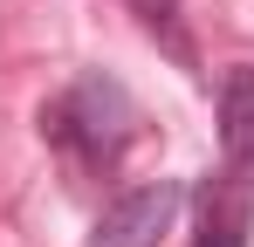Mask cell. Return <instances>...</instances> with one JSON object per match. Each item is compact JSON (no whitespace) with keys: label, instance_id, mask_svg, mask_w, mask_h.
Listing matches in <instances>:
<instances>
[{"label":"cell","instance_id":"1","mask_svg":"<svg viewBox=\"0 0 254 247\" xmlns=\"http://www.w3.org/2000/svg\"><path fill=\"white\" fill-rule=\"evenodd\" d=\"M42 137L76 172H117L124 151H130V137H137V103H130V89L117 76L89 69L62 96L42 103Z\"/></svg>","mask_w":254,"mask_h":247},{"label":"cell","instance_id":"5","mask_svg":"<svg viewBox=\"0 0 254 247\" xmlns=\"http://www.w3.org/2000/svg\"><path fill=\"white\" fill-rule=\"evenodd\" d=\"M137 7V21H144V35L165 48L179 69H199V55H192V35H186V14H179V0H130Z\"/></svg>","mask_w":254,"mask_h":247},{"label":"cell","instance_id":"4","mask_svg":"<svg viewBox=\"0 0 254 247\" xmlns=\"http://www.w3.org/2000/svg\"><path fill=\"white\" fill-rule=\"evenodd\" d=\"M220 151L227 172H254V69H227L220 82Z\"/></svg>","mask_w":254,"mask_h":247},{"label":"cell","instance_id":"3","mask_svg":"<svg viewBox=\"0 0 254 247\" xmlns=\"http://www.w3.org/2000/svg\"><path fill=\"white\" fill-rule=\"evenodd\" d=\"M254 234V185L241 172H220L199 185V234L192 247H248Z\"/></svg>","mask_w":254,"mask_h":247},{"label":"cell","instance_id":"2","mask_svg":"<svg viewBox=\"0 0 254 247\" xmlns=\"http://www.w3.org/2000/svg\"><path fill=\"white\" fill-rule=\"evenodd\" d=\"M179 206H186V185L179 179H144V185L117 192V199L96 213V227H89L83 247H158L172 234V220H179Z\"/></svg>","mask_w":254,"mask_h":247}]
</instances>
